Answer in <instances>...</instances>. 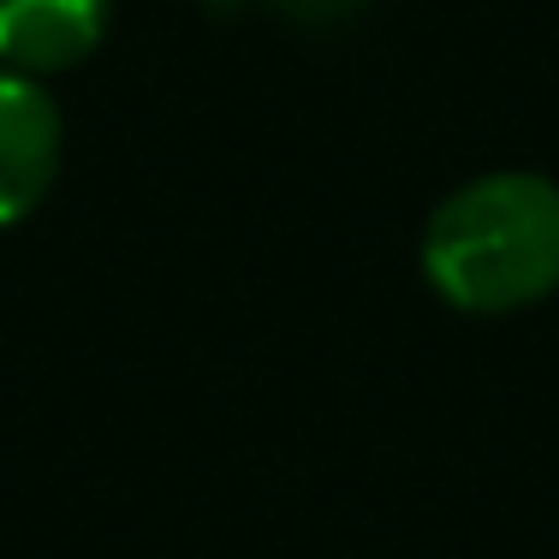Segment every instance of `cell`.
<instances>
[{
  "mask_svg": "<svg viewBox=\"0 0 559 559\" xmlns=\"http://www.w3.org/2000/svg\"><path fill=\"white\" fill-rule=\"evenodd\" d=\"M286 19H340V12H357L364 0H269Z\"/></svg>",
  "mask_w": 559,
  "mask_h": 559,
  "instance_id": "277c9868",
  "label": "cell"
},
{
  "mask_svg": "<svg viewBox=\"0 0 559 559\" xmlns=\"http://www.w3.org/2000/svg\"><path fill=\"white\" fill-rule=\"evenodd\" d=\"M108 36V0H0V72H72Z\"/></svg>",
  "mask_w": 559,
  "mask_h": 559,
  "instance_id": "3957f363",
  "label": "cell"
},
{
  "mask_svg": "<svg viewBox=\"0 0 559 559\" xmlns=\"http://www.w3.org/2000/svg\"><path fill=\"white\" fill-rule=\"evenodd\" d=\"M60 108L36 78L0 72V226L24 221L60 173Z\"/></svg>",
  "mask_w": 559,
  "mask_h": 559,
  "instance_id": "7a4b0ae2",
  "label": "cell"
},
{
  "mask_svg": "<svg viewBox=\"0 0 559 559\" xmlns=\"http://www.w3.org/2000/svg\"><path fill=\"white\" fill-rule=\"evenodd\" d=\"M423 274L471 316H506L559 286V185L542 173H483L435 209Z\"/></svg>",
  "mask_w": 559,
  "mask_h": 559,
  "instance_id": "6da1fadb",
  "label": "cell"
}]
</instances>
